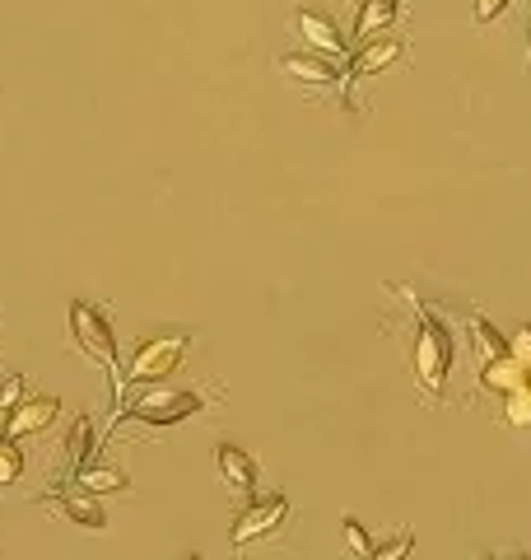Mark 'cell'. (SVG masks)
Masks as SVG:
<instances>
[{
    "mask_svg": "<svg viewBox=\"0 0 531 560\" xmlns=\"http://www.w3.org/2000/svg\"><path fill=\"white\" fill-rule=\"evenodd\" d=\"M397 57H401V38H374V43H364V47L350 57V80L378 75V70H387Z\"/></svg>",
    "mask_w": 531,
    "mask_h": 560,
    "instance_id": "cell-12",
    "label": "cell"
},
{
    "mask_svg": "<svg viewBox=\"0 0 531 560\" xmlns=\"http://www.w3.org/2000/svg\"><path fill=\"white\" fill-rule=\"evenodd\" d=\"M452 374V341H448V327H442V318L434 308L420 313V331H415V378L420 388L438 397L442 383H448Z\"/></svg>",
    "mask_w": 531,
    "mask_h": 560,
    "instance_id": "cell-1",
    "label": "cell"
},
{
    "mask_svg": "<svg viewBox=\"0 0 531 560\" xmlns=\"http://www.w3.org/2000/svg\"><path fill=\"white\" fill-rule=\"evenodd\" d=\"M522 388H527V397H531V374H527V383H522Z\"/></svg>",
    "mask_w": 531,
    "mask_h": 560,
    "instance_id": "cell-25",
    "label": "cell"
},
{
    "mask_svg": "<svg viewBox=\"0 0 531 560\" xmlns=\"http://www.w3.org/2000/svg\"><path fill=\"white\" fill-rule=\"evenodd\" d=\"M215 467H220V477H224V486L234 490V495H252V500H257V458H252L247 448L220 444Z\"/></svg>",
    "mask_w": 531,
    "mask_h": 560,
    "instance_id": "cell-8",
    "label": "cell"
},
{
    "mask_svg": "<svg viewBox=\"0 0 531 560\" xmlns=\"http://www.w3.org/2000/svg\"><path fill=\"white\" fill-rule=\"evenodd\" d=\"M341 533H345V547L359 556V560H374V537H368V528L354 514H345L341 518Z\"/></svg>",
    "mask_w": 531,
    "mask_h": 560,
    "instance_id": "cell-17",
    "label": "cell"
},
{
    "mask_svg": "<svg viewBox=\"0 0 531 560\" xmlns=\"http://www.w3.org/2000/svg\"><path fill=\"white\" fill-rule=\"evenodd\" d=\"M508 355L518 360L522 370H531V327H518V331H512V337H508Z\"/></svg>",
    "mask_w": 531,
    "mask_h": 560,
    "instance_id": "cell-21",
    "label": "cell"
},
{
    "mask_svg": "<svg viewBox=\"0 0 531 560\" xmlns=\"http://www.w3.org/2000/svg\"><path fill=\"white\" fill-rule=\"evenodd\" d=\"M294 33L308 43V51H317V57H327V61L345 57L341 28H335V20H331V14H322V10H294Z\"/></svg>",
    "mask_w": 531,
    "mask_h": 560,
    "instance_id": "cell-6",
    "label": "cell"
},
{
    "mask_svg": "<svg viewBox=\"0 0 531 560\" xmlns=\"http://www.w3.org/2000/svg\"><path fill=\"white\" fill-rule=\"evenodd\" d=\"M397 14H401V0H364L359 14H354V43H374L378 33H387L397 24Z\"/></svg>",
    "mask_w": 531,
    "mask_h": 560,
    "instance_id": "cell-11",
    "label": "cell"
},
{
    "mask_svg": "<svg viewBox=\"0 0 531 560\" xmlns=\"http://www.w3.org/2000/svg\"><path fill=\"white\" fill-rule=\"evenodd\" d=\"M504 420H508V425H518V430L531 425V397H527V388L504 397Z\"/></svg>",
    "mask_w": 531,
    "mask_h": 560,
    "instance_id": "cell-18",
    "label": "cell"
},
{
    "mask_svg": "<svg viewBox=\"0 0 531 560\" xmlns=\"http://www.w3.org/2000/svg\"><path fill=\"white\" fill-rule=\"evenodd\" d=\"M182 560H201V556H182Z\"/></svg>",
    "mask_w": 531,
    "mask_h": 560,
    "instance_id": "cell-27",
    "label": "cell"
},
{
    "mask_svg": "<svg viewBox=\"0 0 531 560\" xmlns=\"http://www.w3.org/2000/svg\"><path fill=\"white\" fill-rule=\"evenodd\" d=\"M485 560H494V556H485Z\"/></svg>",
    "mask_w": 531,
    "mask_h": 560,
    "instance_id": "cell-28",
    "label": "cell"
},
{
    "mask_svg": "<svg viewBox=\"0 0 531 560\" xmlns=\"http://www.w3.org/2000/svg\"><path fill=\"white\" fill-rule=\"evenodd\" d=\"M187 346H191V341L182 337V331H164V337L140 341L127 378H131V383H164L168 374H177V364H182Z\"/></svg>",
    "mask_w": 531,
    "mask_h": 560,
    "instance_id": "cell-3",
    "label": "cell"
},
{
    "mask_svg": "<svg viewBox=\"0 0 531 560\" xmlns=\"http://www.w3.org/2000/svg\"><path fill=\"white\" fill-rule=\"evenodd\" d=\"M66 467L70 471H80L84 467V458H88V448H94V425H88V416H80L75 425H70V434H66Z\"/></svg>",
    "mask_w": 531,
    "mask_h": 560,
    "instance_id": "cell-16",
    "label": "cell"
},
{
    "mask_svg": "<svg viewBox=\"0 0 531 560\" xmlns=\"http://www.w3.org/2000/svg\"><path fill=\"white\" fill-rule=\"evenodd\" d=\"M527 374H531V370H522V364L512 360V355L485 360V364H481V388H485V393H499V397H508V393H518V388H522Z\"/></svg>",
    "mask_w": 531,
    "mask_h": 560,
    "instance_id": "cell-13",
    "label": "cell"
},
{
    "mask_svg": "<svg viewBox=\"0 0 531 560\" xmlns=\"http://www.w3.org/2000/svg\"><path fill=\"white\" fill-rule=\"evenodd\" d=\"M471 10H475V24H494L508 10V0H471Z\"/></svg>",
    "mask_w": 531,
    "mask_h": 560,
    "instance_id": "cell-22",
    "label": "cell"
},
{
    "mask_svg": "<svg viewBox=\"0 0 531 560\" xmlns=\"http://www.w3.org/2000/svg\"><path fill=\"white\" fill-rule=\"evenodd\" d=\"M70 337H75V346L84 350L88 360H98L103 370H108V378H113V393H121V364H117V337H113V327H108V318L94 308V304H84V300H75L70 304Z\"/></svg>",
    "mask_w": 531,
    "mask_h": 560,
    "instance_id": "cell-2",
    "label": "cell"
},
{
    "mask_svg": "<svg viewBox=\"0 0 531 560\" xmlns=\"http://www.w3.org/2000/svg\"><path fill=\"white\" fill-rule=\"evenodd\" d=\"M415 547V533H397V537H387L382 547H374V560H405Z\"/></svg>",
    "mask_w": 531,
    "mask_h": 560,
    "instance_id": "cell-19",
    "label": "cell"
},
{
    "mask_svg": "<svg viewBox=\"0 0 531 560\" xmlns=\"http://www.w3.org/2000/svg\"><path fill=\"white\" fill-rule=\"evenodd\" d=\"M5 425H10V411L0 407V440H5Z\"/></svg>",
    "mask_w": 531,
    "mask_h": 560,
    "instance_id": "cell-24",
    "label": "cell"
},
{
    "mask_svg": "<svg viewBox=\"0 0 531 560\" xmlns=\"http://www.w3.org/2000/svg\"><path fill=\"white\" fill-rule=\"evenodd\" d=\"M285 518H290V500L285 495H261L252 500L247 510L234 518V528H228V541L243 551V547H252V541L261 537H275L280 528H285Z\"/></svg>",
    "mask_w": 531,
    "mask_h": 560,
    "instance_id": "cell-4",
    "label": "cell"
},
{
    "mask_svg": "<svg viewBox=\"0 0 531 560\" xmlns=\"http://www.w3.org/2000/svg\"><path fill=\"white\" fill-rule=\"evenodd\" d=\"M512 560H531V556H527V551H518V556H512Z\"/></svg>",
    "mask_w": 531,
    "mask_h": 560,
    "instance_id": "cell-26",
    "label": "cell"
},
{
    "mask_svg": "<svg viewBox=\"0 0 531 560\" xmlns=\"http://www.w3.org/2000/svg\"><path fill=\"white\" fill-rule=\"evenodd\" d=\"M280 70H285L290 80H298V84H312V90H331V84L341 80L335 61L317 57V51H290V57H280Z\"/></svg>",
    "mask_w": 531,
    "mask_h": 560,
    "instance_id": "cell-10",
    "label": "cell"
},
{
    "mask_svg": "<svg viewBox=\"0 0 531 560\" xmlns=\"http://www.w3.org/2000/svg\"><path fill=\"white\" fill-rule=\"evenodd\" d=\"M61 401L57 397H28L10 411V425H5V440H28V434H43L51 420H57Z\"/></svg>",
    "mask_w": 531,
    "mask_h": 560,
    "instance_id": "cell-9",
    "label": "cell"
},
{
    "mask_svg": "<svg viewBox=\"0 0 531 560\" xmlns=\"http://www.w3.org/2000/svg\"><path fill=\"white\" fill-rule=\"evenodd\" d=\"M38 504H43V510H51V514L70 518L75 528H88V533H103V528H108V514H103V510H98V500H94V495H84V490H66V495H43Z\"/></svg>",
    "mask_w": 531,
    "mask_h": 560,
    "instance_id": "cell-7",
    "label": "cell"
},
{
    "mask_svg": "<svg viewBox=\"0 0 531 560\" xmlns=\"http://www.w3.org/2000/svg\"><path fill=\"white\" fill-rule=\"evenodd\" d=\"M20 397H24V383H20V374H14V378H5V383H0V407H20Z\"/></svg>",
    "mask_w": 531,
    "mask_h": 560,
    "instance_id": "cell-23",
    "label": "cell"
},
{
    "mask_svg": "<svg viewBox=\"0 0 531 560\" xmlns=\"http://www.w3.org/2000/svg\"><path fill=\"white\" fill-rule=\"evenodd\" d=\"M75 486L84 490V495H117V490H127L131 481H127V471L121 467H108V463H84L80 471H75Z\"/></svg>",
    "mask_w": 531,
    "mask_h": 560,
    "instance_id": "cell-14",
    "label": "cell"
},
{
    "mask_svg": "<svg viewBox=\"0 0 531 560\" xmlns=\"http://www.w3.org/2000/svg\"><path fill=\"white\" fill-rule=\"evenodd\" d=\"M205 411V397L201 393H168V388H154L150 397H140L127 416L145 420V425H177V420Z\"/></svg>",
    "mask_w": 531,
    "mask_h": 560,
    "instance_id": "cell-5",
    "label": "cell"
},
{
    "mask_svg": "<svg viewBox=\"0 0 531 560\" xmlns=\"http://www.w3.org/2000/svg\"><path fill=\"white\" fill-rule=\"evenodd\" d=\"M24 471V453L14 444H0V486H10Z\"/></svg>",
    "mask_w": 531,
    "mask_h": 560,
    "instance_id": "cell-20",
    "label": "cell"
},
{
    "mask_svg": "<svg viewBox=\"0 0 531 560\" xmlns=\"http://www.w3.org/2000/svg\"><path fill=\"white\" fill-rule=\"evenodd\" d=\"M467 331H471V346L481 350V360H499V355H508V337L499 327H494L489 318H481V313H475V318H467Z\"/></svg>",
    "mask_w": 531,
    "mask_h": 560,
    "instance_id": "cell-15",
    "label": "cell"
}]
</instances>
